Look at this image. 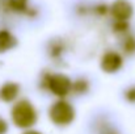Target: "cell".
<instances>
[{"instance_id": "obj_6", "label": "cell", "mask_w": 135, "mask_h": 134, "mask_svg": "<svg viewBox=\"0 0 135 134\" xmlns=\"http://www.w3.org/2000/svg\"><path fill=\"white\" fill-rule=\"evenodd\" d=\"M18 92H20V86L17 83L8 82L0 88V99L5 103H11L18 96Z\"/></svg>"}, {"instance_id": "obj_9", "label": "cell", "mask_w": 135, "mask_h": 134, "mask_svg": "<svg viewBox=\"0 0 135 134\" xmlns=\"http://www.w3.org/2000/svg\"><path fill=\"white\" fill-rule=\"evenodd\" d=\"M122 49L126 54H134L135 53V37L134 36H127L123 41V45H122Z\"/></svg>"}, {"instance_id": "obj_13", "label": "cell", "mask_w": 135, "mask_h": 134, "mask_svg": "<svg viewBox=\"0 0 135 134\" xmlns=\"http://www.w3.org/2000/svg\"><path fill=\"white\" fill-rule=\"evenodd\" d=\"M125 96H126V99H127L129 101L135 103V87H131V88L127 89L126 93H125Z\"/></svg>"}, {"instance_id": "obj_4", "label": "cell", "mask_w": 135, "mask_h": 134, "mask_svg": "<svg viewBox=\"0 0 135 134\" xmlns=\"http://www.w3.org/2000/svg\"><path fill=\"white\" fill-rule=\"evenodd\" d=\"M110 13L114 20H130L134 13V8L127 0H115L110 7Z\"/></svg>"}, {"instance_id": "obj_2", "label": "cell", "mask_w": 135, "mask_h": 134, "mask_svg": "<svg viewBox=\"0 0 135 134\" xmlns=\"http://www.w3.org/2000/svg\"><path fill=\"white\" fill-rule=\"evenodd\" d=\"M49 116H50V120L55 125L66 126V125H70L74 121L75 110H74V108L70 103H67L64 100H59L50 107Z\"/></svg>"}, {"instance_id": "obj_12", "label": "cell", "mask_w": 135, "mask_h": 134, "mask_svg": "<svg viewBox=\"0 0 135 134\" xmlns=\"http://www.w3.org/2000/svg\"><path fill=\"white\" fill-rule=\"evenodd\" d=\"M62 53H63V45L60 44V42H58V41L52 42V47L50 49V54H51L54 58H56V57H59Z\"/></svg>"}, {"instance_id": "obj_11", "label": "cell", "mask_w": 135, "mask_h": 134, "mask_svg": "<svg viewBox=\"0 0 135 134\" xmlns=\"http://www.w3.org/2000/svg\"><path fill=\"white\" fill-rule=\"evenodd\" d=\"M88 87H89V84H88V82L84 80V79H79V80H76V82L72 84V89H74L76 93H84V92H87V91H88Z\"/></svg>"}, {"instance_id": "obj_3", "label": "cell", "mask_w": 135, "mask_h": 134, "mask_svg": "<svg viewBox=\"0 0 135 134\" xmlns=\"http://www.w3.org/2000/svg\"><path fill=\"white\" fill-rule=\"evenodd\" d=\"M72 82L70 80L68 76L62 75V74H55V75H49L46 79V87L50 89L55 96L64 97L70 93L72 89Z\"/></svg>"}, {"instance_id": "obj_1", "label": "cell", "mask_w": 135, "mask_h": 134, "mask_svg": "<svg viewBox=\"0 0 135 134\" xmlns=\"http://www.w3.org/2000/svg\"><path fill=\"white\" fill-rule=\"evenodd\" d=\"M13 124L20 129H29L37 122V110L28 100H20L11 110Z\"/></svg>"}, {"instance_id": "obj_7", "label": "cell", "mask_w": 135, "mask_h": 134, "mask_svg": "<svg viewBox=\"0 0 135 134\" xmlns=\"http://www.w3.org/2000/svg\"><path fill=\"white\" fill-rule=\"evenodd\" d=\"M16 44H17L16 38L11 32H8L5 29L0 30V53H5V51L11 50L12 47L16 46Z\"/></svg>"}, {"instance_id": "obj_14", "label": "cell", "mask_w": 135, "mask_h": 134, "mask_svg": "<svg viewBox=\"0 0 135 134\" xmlns=\"http://www.w3.org/2000/svg\"><path fill=\"white\" fill-rule=\"evenodd\" d=\"M108 11H109V7H108V5H105V4H100V5H97V7H96V12H97V13H100V15H106V13H108Z\"/></svg>"}, {"instance_id": "obj_8", "label": "cell", "mask_w": 135, "mask_h": 134, "mask_svg": "<svg viewBox=\"0 0 135 134\" xmlns=\"http://www.w3.org/2000/svg\"><path fill=\"white\" fill-rule=\"evenodd\" d=\"M28 0H8V7L15 12H24L26 11Z\"/></svg>"}, {"instance_id": "obj_16", "label": "cell", "mask_w": 135, "mask_h": 134, "mask_svg": "<svg viewBox=\"0 0 135 134\" xmlns=\"http://www.w3.org/2000/svg\"><path fill=\"white\" fill-rule=\"evenodd\" d=\"M24 134H42V133H40L37 130H28V132H25Z\"/></svg>"}, {"instance_id": "obj_15", "label": "cell", "mask_w": 135, "mask_h": 134, "mask_svg": "<svg viewBox=\"0 0 135 134\" xmlns=\"http://www.w3.org/2000/svg\"><path fill=\"white\" fill-rule=\"evenodd\" d=\"M8 132V124L4 118L0 117V134H5Z\"/></svg>"}, {"instance_id": "obj_10", "label": "cell", "mask_w": 135, "mask_h": 134, "mask_svg": "<svg viewBox=\"0 0 135 134\" xmlns=\"http://www.w3.org/2000/svg\"><path fill=\"white\" fill-rule=\"evenodd\" d=\"M129 28H130V25L125 20H115L113 24V30L115 33H125L129 30Z\"/></svg>"}, {"instance_id": "obj_5", "label": "cell", "mask_w": 135, "mask_h": 134, "mask_svg": "<svg viewBox=\"0 0 135 134\" xmlns=\"http://www.w3.org/2000/svg\"><path fill=\"white\" fill-rule=\"evenodd\" d=\"M122 63H123L122 57L118 53L108 51L104 54V57L101 59V68L108 74H113L122 67Z\"/></svg>"}]
</instances>
